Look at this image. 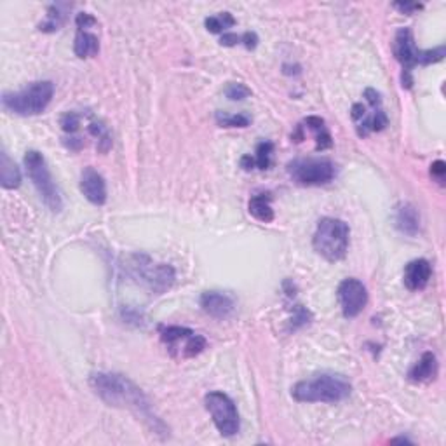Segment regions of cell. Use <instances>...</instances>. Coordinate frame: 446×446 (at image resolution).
Returning <instances> with one entry per match:
<instances>
[{"label":"cell","mask_w":446,"mask_h":446,"mask_svg":"<svg viewBox=\"0 0 446 446\" xmlns=\"http://www.w3.org/2000/svg\"><path fill=\"white\" fill-rule=\"evenodd\" d=\"M351 229L344 220L338 218H322L317 223L312 246L317 255L328 261H340L345 259L349 249Z\"/></svg>","instance_id":"obj_4"},{"label":"cell","mask_w":446,"mask_h":446,"mask_svg":"<svg viewBox=\"0 0 446 446\" xmlns=\"http://www.w3.org/2000/svg\"><path fill=\"white\" fill-rule=\"evenodd\" d=\"M396 227L406 236H417L420 230V217L411 205H401L396 211Z\"/></svg>","instance_id":"obj_17"},{"label":"cell","mask_w":446,"mask_h":446,"mask_svg":"<svg viewBox=\"0 0 446 446\" xmlns=\"http://www.w3.org/2000/svg\"><path fill=\"white\" fill-rule=\"evenodd\" d=\"M234 25H236V18L230 13H218L205 19L206 30L211 33H222L227 28H232Z\"/></svg>","instance_id":"obj_22"},{"label":"cell","mask_w":446,"mask_h":446,"mask_svg":"<svg viewBox=\"0 0 446 446\" xmlns=\"http://www.w3.org/2000/svg\"><path fill=\"white\" fill-rule=\"evenodd\" d=\"M288 173L295 183L303 187H319L326 185L334 178L337 169L330 159H297L290 163Z\"/></svg>","instance_id":"obj_9"},{"label":"cell","mask_w":446,"mask_h":446,"mask_svg":"<svg viewBox=\"0 0 446 446\" xmlns=\"http://www.w3.org/2000/svg\"><path fill=\"white\" fill-rule=\"evenodd\" d=\"M242 44L246 45V49H255L259 45V36L255 32L242 33Z\"/></svg>","instance_id":"obj_32"},{"label":"cell","mask_w":446,"mask_h":446,"mask_svg":"<svg viewBox=\"0 0 446 446\" xmlns=\"http://www.w3.org/2000/svg\"><path fill=\"white\" fill-rule=\"evenodd\" d=\"M220 44L225 48H234V45L242 44V36H236V33H223L220 38Z\"/></svg>","instance_id":"obj_30"},{"label":"cell","mask_w":446,"mask_h":446,"mask_svg":"<svg viewBox=\"0 0 446 446\" xmlns=\"http://www.w3.org/2000/svg\"><path fill=\"white\" fill-rule=\"evenodd\" d=\"M272 152H274V145H272L271 141H261V143H259V147H256V156H255L256 168L261 169V171L268 169V166H271Z\"/></svg>","instance_id":"obj_25"},{"label":"cell","mask_w":446,"mask_h":446,"mask_svg":"<svg viewBox=\"0 0 446 446\" xmlns=\"http://www.w3.org/2000/svg\"><path fill=\"white\" fill-rule=\"evenodd\" d=\"M72 9V4H51L48 7V14L42 23H38V30L44 33H55L61 30V26L67 21L68 11Z\"/></svg>","instance_id":"obj_16"},{"label":"cell","mask_w":446,"mask_h":446,"mask_svg":"<svg viewBox=\"0 0 446 446\" xmlns=\"http://www.w3.org/2000/svg\"><path fill=\"white\" fill-rule=\"evenodd\" d=\"M338 302H340L342 312L347 319L359 316L368 303V291L361 281L349 278L338 284Z\"/></svg>","instance_id":"obj_10"},{"label":"cell","mask_w":446,"mask_h":446,"mask_svg":"<svg viewBox=\"0 0 446 446\" xmlns=\"http://www.w3.org/2000/svg\"><path fill=\"white\" fill-rule=\"evenodd\" d=\"M136 260L138 263L134 265V268L140 274V278L143 279V283L148 284L150 290L156 291V293H163L175 283V268L171 265H156L147 256H136Z\"/></svg>","instance_id":"obj_11"},{"label":"cell","mask_w":446,"mask_h":446,"mask_svg":"<svg viewBox=\"0 0 446 446\" xmlns=\"http://www.w3.org/2000/svg\"><path fill=\"white\" fill-rule=\"evenodd\" d=\"M430 176L436 180L440 185H445V176H446V164L443 161H436V163L430 164Z\"/></svg>","instance_id":"obj_28"},{"label":"cell","mask_w":446,"mask_h":446,"mask_svg":"<svg viewBox=\"0 0 446 446\" xmlns=\"http://www.w3.org/2000/svg\"><path fill=\"white\" fill-rule=\"evenodd\" d=\"M303 124L307 126L310 131L316 133V150H328L332 148L333 140H332V134H330L328 128H326V122L322 121L321 117H316V115H310L303 121Z\"/></svg>","instance_id":"obj_21"},{"label":"cell","mask_w":446,"mask_h":446,"mask_svg":"<svg viewBox=\"0 0 446 446\" xmlns=\"http://www.w3.org/2000/svg\"><path fill=\"white\" fill-rule=\"evenodd\" d=\"M199 302H201L202 310L214 319H227L236 310L234 298L223 291H205Z\"/></svg>","instance_id":"obj_13"},{"label":"cell","mask_w":446,"mask_h":446,"mask_svg":"<svg viewBox=\"0 0 446 446\" xmlns=\"http://www.w3.org/2000/svg\"><path fill=\"white\" fill-rule=\"evenodd\" d=\"M80 192L91 205L103 206L107 202L105 180L93 168H86L80 175Z\"/></svg>","instance_id":"obj_12"},{"label":"cell","mask_w":446,"mask_h":446,"mask_svg":"<svg viewBox=\"0 0 446 446\" xmlns=\"http://www.w3.org/2000/svg\"><path fill=\"white\" fill-rule=\"evenodd\" d=\"M430 276H433V267H430L429 261L425 259H417L411 260L405 267L403 281H405V286L410 291H420L429 284Z\"/></svg>","instance_id":"obj_14"},{"label":"cell","mask_w":446,"mask_h":446,"mask_svg":"<svg viewBox=\"0 0 446 446\" xmlns=\"http://www.w3.org/2000/svg\"><path fill=\"white\" fill-rule=\"evenodd\" d=\"M0 185L6 190H13L21 185V173L6 150L0 152Z\"/></svg>","instance_id":"obj_19"},{"label":"cell","mask_w":446,"mask_h":446,"mask_svg":"<svg viewBox=\"0 0 446 446\" xmlns=\"http://www.w3.org/2000/svg\"><path fill=\"white\" fill-rule=\"evenodd\" d=\"M89 386L96 392V396L102 398L109 406L133 411L156 434H168L164 422L153 413L152 403L147 394L128 376L121 375V373L98 371L89 376Z\"/></svg>","instance_id":"obj_1"},{"label":"cell","mask_w":446,"mask_h":446,"mask_svg":"<svg viewBox=\"0 0 446 446\" xmlns=\"http://www.w3.org/2000/svg\"><path fill=\"white\" fill-rule=\"evenodd\" d=\"M60 124L63 128L65 133H75L80 126V115L75 114V111H67V114L61 115Z\"/></svg>","instance_id":"obj_27"},{"label":"cell","mask_w":446,"mask_h":446,"mask_svg":"<svg viewBox=\"0 0 446 446\" xmlns=\"http://www.w3.org/2000/svg\"><path fill=\"white\" fill-rule=\"evenodd\" d=\"M89 133L94 134V136L98 138V150L99 152L102 153L109 152L110 147H111V138H110L109 131H107L105 126H103L102 122H91Z\"/></svg>","instance_id":"obj_24"},{"label":"cell","mask_w":446,"mask_h":446,"mask_svg":"<svg viewBox=\"0 0 446 446\" xmlns=\"http://www.w3.org/2000/svg\"><path fill=\"white\" fill-rule=\"evenodd\" d=\"M352 386L344 375L337 373H319L310 379L295 384L291 396L298 403H340L347 399Z\"/></svg>","instance_id":"obj_2"},{"label":"cell","mask_w":446,"mask_h":446,"mask_svg":"<svg viewBox=\"0 0 446 446\" xmlns=\"http://www.w3.org/2000/svg\"><path fill=\"white\" fill-rule=\"evenodd\" d=\"M161 340L169 354L178 359H192L206 349V338L182 326H164L161 328Z\"/></svg>","instance_id":"obj_7"},{"label":"cell","mask_w":446,"mask_h":446,"mask_svg":"<svg viewBox=\"0 0 446 446\" xmlns=\"http://www.w3.org/2000/svg\"><path fill=\"white\" fill-rule=\"evenodd\" d=\"M74 51L79 58H94L99 53V40L89 28H77Z\"/></svg>","instance_id":"obj_18"},{"label":"cell","mask_w":446,"mask_h":446,"mask_svg":"<svg viewBox=\"0 0 446 446\" xmlns=\"http://www.w3.org/2000/svg\"><path fill=\"white\" fill-rule=\"evenodd\" d=\"M241 168L244 169V171H251V169L256 168V163H255V157L251 156H244L241 159Z\"/></svg>","instance_id":"obj_33"},{"label":"cell","mask_w":446,"mask_h":446,"mask_svg":"<svg viewBox=\"0 0 446 446\" xmlns=\"http://www.w3.org/2000/svg\"><path fill=\"white\" fill-rule=\"evenodd\" d=\"M437 371V359L433 352H424L420 359L410 368L408 371V380L413 384H429L433 380H436Z\"/></svg>","instance_id":"obj_15"},{"label":"cell","mask_w":446,"mask_h":446,"mask_svg":"<svg viewBox=\"0 0 446 446\" xmlns=\"http://www.w3.org/2000/svg\"><path fill=\"white\" fill-rule=\"evenodd\" d=\"M394 7H396V9L401 11V13H405V14H413L415 11H420V9H422V4H415V2H396Z\"/></svg>","instance_id":"obj_29"},{"label":"cell","mask_w":446,"mask_h":446,"mask_svg":"<svg viewBox=\"0 0 446 446\" xmlns=\"http://www.w3.org/2000/svg\"><path fill=\"white\" fill-rule=\"evenodd\" d=\"M392 443H408V445H411V441L408 440V437H394V440H392Z\"/></svg>","instance_id":"obj_35"},{"label":"cell","mask_w":446,"mask_h":446,"mask_svg":"<svg viewBox=\"0 0 446 446\" xmlns=\"http://www.w3.org/2000/svg\"><path fill=\"white\" fill-rule=\"evenodd\" d=\"M63 143L70 150H79L82 147V140H80V138H65Z\"/></svg>","instance_id":"obj_34"},{"label":"cell","mask_w":446,"mask_h":446,"mask_svg":"<svg viewBox=\"0 0 446 446\" xmlns=\"http://www.w3.org/2000/svg\"><path fill=\"white\" fill-rule=\"evenodd\" d=\"M446 55L445 45H440V48L434 49H418L415 45V38L413 33H411L410 28H399L398 33H396L394 38V56L396 60L401 63V86L405 89H411L413 87V68L417 65H425L430 63H437L441 61Z\"/></svg>","instance_id":"obj_3"},{"label":"cell","mask_w":446,"mask_h":446,"mask_svg":"<svg viewBox=\"0 0 446 446\" xmlns=\"http://www.w3.org/2000/svg\"><path fill=\"white\" fill-rule=\"evenodd\" d=\"M295 312H297V316L293 317L295 326H298V325H305V322H309V317H310V312H309V310L303 309L302 305H297V307H295Z\"/></svg>","instance_id":"obj_31"},{"label":"cell","mask_w":446,"mask_h":446,"mask_svg":"<svg viewBox=\"0 0 446 446\" xmlns=\"http://www.w3.org/2000/svg\"><path fill=\"white\" fill-rule=\"evenodd\" d=\"M206 410L210 411L211 418H213L214 425L220 430L222 436L232 437L239 433L241 420L239 411H237L236 403L222 391H213L206 394L205 398Z\"/></svg>","instance_id":"obj_8"},{"label":"cell","mask_w":446,"mask_h":446,"mask_svg":"<svg viewBox=\"0 0 446 446\" xmlns=\"http://www.w3.org/2000/svg\"><path fill=\"white\" fill-rule=\"evenodd\" d=\"M25 168L28 173V178L32 180L33 187L37 188L44 205L53 213H60L63 210V197H61V192L56 185L55 178H53L51 171H49L44 156L37 150H28L25 156Z\"/></svg>","instance_id":"obj_6"},{"label":"cell","mask_w":446,"mask_h":446,"mask_svg":"<svg viewBox=\"0 0 446 446\" xmlns=\"http://www.w3.org/2000/svg\"><path fill=\"white\" fill-rule=\"evenodd\" d=\"M53 94H55V84L51 80H38L18 93H4L2 105L13 114L30 117V115L42 114L48 109Z\"/></svg>","instance_id":"obj_5"},{"label":"cell","mask_w":446,"mask_h":446,"mask_svg":"<svg viewBox=\"0 0 446 446\" xmlns=\"http://www.w3.org/2000/svg\"><path fill=\"white\" fill-rule=\"evenodd\" d=\"M248 211L253 218L261 223H271L274 220V210L271 206V195L268 194H259L249 199Z\"/></svg>","instance_id":"obj_20"},{"label":"cell","mask_w":446,"mask_h":446,"mask_svg":"<svg viewBox=\"0 0 446 446\" xmlns=\"http://www.w3.org/2000/svg\"><path fill=\"white\" fill-rule=\"evenodd\" d=\"M225 96L229 99H232V102H242V99H246L248 96H251V89L241 82H230L229 86L225 87Z\"/></svg>","instance_id":"obj_26"},{"label":"cell","mask_w":446,"mask_h":446,"mask_svg":"<svg viewBox=\"0 0 446 446\" xmlns=\"http://www.w3.org/2000/svg\"><path fill=\"white\" fill-rule=\"evenodd\" d=\"M217 122L222 128H248L251 124V117L246 114H225V111H217Z\"/></svg>","instance_id":"obj_23"}]
</instances>
